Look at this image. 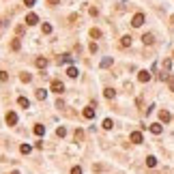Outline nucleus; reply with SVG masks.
<instances>
[{
    "label": "nucleus",
    "mask_w": 174,
    "mask_h": 174,
    "mask_svg": "<svg viewBox=\"0 0 174 174\" xmlns=\"http://www.w3.org/2000/svg\"><path fill=\"white\" fill-rule=\"evenodd\" d=\"M103 95H105L107 99H114V97H116V90H112V88H105V92H103Z\"/></svg>",
    "instance_id": "21"
},
{
    "label": "nucleus",
    "mask_w": 174,
    "mask_h": 174,
    "mask_svg": "<svg viewBox=\"0 0 174 174\" xmlns=\"http://www.w3.org/2000/svg\"><path fill=\"white\" fill-rule=\"evenodd\" d=\"M32 131H35L37 135H43V133H45V127H43V125H35V129H32Z\"/></svg>",
    "instance_id": "16"
},
{
    "label": "nucleus",
    "mask_w": 174,
    "mask_h": 174,
    "mask_svg": "<svg viewBox=\"0 0 174 174\" xmlns=\"http://www.w3.org/2000/svg\"><path fill=\"white\" fill-rule=\"evenodd\" d=\"M17 103H19L21 107H30V101L26 99V97H19V99H17Z\"/></svg>",
    "instance_id": "17"
},
{
    "label": "nucleus",
    "mask_w": 174,
    "mask_h": 174,
    "mask_svg": "<svg viewBox=\"0 0 174 174\" xmlns=\"http://www.w3.org/2000/svg\"><path fill=\"white\" fill-rule=\"evenodd\" d=\"M11 174H19V172H17V170H13V172H11Z\"/></svg>",
    "instance_id": "35"
},
{
    "label": "nucleus",
    "mask_w": 174,
    "mask_h": 174,
    "mask_svg": "<svg viewBox=\"0 0 174 174\" xmlns=\"http://www.w3.org/2000/svg\"><path fill=\"white\" fill-rule=\"evenodd\" d=\"M138 80H140V82H148V80H150V71H140L138 73Z\"/></svg>",
    "instance_id": "7"
},
{
    "label": "nucleus",
    "mask_w": 174,
    "mask_h": 174,
    "mask_svg": "<svg viewBox=\"0 0 174 174\" xmlns=\"http://www.w3.org/2000/svg\"><path fill=\"white\" fill-rule=\"evenodd\" d=\"M24 4L26 7H35V0H24Z\"/></svg>",
    "instance_id": "32"
},
{
    "label": "nucleus",
    "mask_w": 174,
    "mask_h": 174,
    "mask_svg": "<svg viewBox=\"0 0 174 174\" xmlns=\"http://www.w3.org/2000/svg\"><path fill=\"white\" fill-rule=\"evenodd\" d=\"M37 21H39V17H37L35 13H28V15H26V24H28V26H35Z\"/></svg>",
    "instance_id": "6"
},
{
    "label": "nucleus",
    "mask_w": 174,
    "mask_h": 174,
    "mask_svg": "<svg viewBox=\"0 0 174 174\" xmlns=\"http://www.w3.org/2000/svg\"><path fill=\"white\" fill-rule=\"evenodd\" d=\"M71 60H73L71 54H62V56H58V62H71Z\"/></svg>",
    "instance_id": "11"
},
{
    "label": "nucleus",
    "mask_w": 174,
    "mask_h": 174,
    "mask_svg": "<svg viewBox=\"0 0 174 174\" xmlns=\"http://www.w3.org/2000/svg\"><path fill=\"white\" fill-rule=\"evenodd\" d=\"M148 129H150V133H155V135H159L161 131H164V127H161V125H159V123H155V125H150V127H148Z\"/></svg>",
    "instance_id": "9"
},
{
    "label": "nucleus",
    "mask_w": 174,
    "mask_h": 174,
    "mask_svg": "<svg viewBox=\"0 0 174 174\" xmlns=\"http://www.w3.org/2000/svg\"><path fill=\"white\" fill-rule=\"evenodd\" d=\"M170 88H172V90H174V73H172V75H170Z\"/></svg>",
    "instance_id": "33"
},
{
    "label": "nucleus",
    "mask_w": 174,
    "mask_h": 174,
    "mask_svg": "<svg viewBox=\"0 0 174 174\" xmlns=\"http://www.w3.org/2000/svg\"><path fill=\"white\" fill-rule=\"evenodd\" d=\"M67 75H69V78H78V69H75V67H69L67 69Z\"/></svg>",
    "instance_id": "20"
},
{
    "label": "nucleus",
    "mask_w": 174,
    "mask_h": 174,
    "mask_svg": "<svg viewBox=\"0 0 174 174\" xmlns=\"http://www.w3.org/2000/svg\"><path fill=\"white\" fill-rule=\"evenodd\" d=\"M56 135H58V138H64V135H67V129H64V127H58L56 129Z\"/></svg>",
    "instance_id": "26"
},
{
    "label": "nucleus",
    "mask_w": 174,
    "mask_h": 174,
    "mask_svg": "<svg viewBox=\"0 0 174 174\" xmlns=\"http://www.w3.org/2000/svg\"><path fill=\"white\" fill-rule=\"evenodd\" d=\"M45 97H47V90H43V88L37 90V99L39 101H45Z\"/></svg>",
    "instance_id": "14"
},
{
    "label": "nucleus",
    "mask_w": 174,
    "mask_h": 174,
    "mask_svg": "<svg viewBox=\"0 0 174 174\" xmlns=\"http://www.w3.org/2000/svg\"><path fill=\"white\" fill-rule=\"evenodd\" d=\"M11 47H13V50L17 52L19 47H21V43H19V39H13V41H11Z\"/></svg>",
    "instance_id": "24"
},
{
    "label": "nucleus",
    "mask_w": 174,
    "mask_h": 174,
    "mask_svg": "<svg viewBox=\"0 0 174 174\" xmlns=\"http://www.w3.org/2000/svg\"><path fill=\"white\" fill-rule=\"evenodd\" d=\"M121 45H123V47H129V45H131V37H129V35H125L123 39H121Z\"/></svg>",
    "instance_id": "12"
},
{
    "label": "nucleus",
    "mask_w": 174,
    "mask_h": 174,
    "mask_svg": "<svg viewBox=\"0 0 174 174\" xmlns=\"http://www.w3.org/2000/svg\"><path fill=\"white\" fill-rule=\"evenodd\" d=\"M37 67H39V69H45L47 67V58H37Z\"/></svg>",
    "instance_id": "15"
},
{
    "label": "nucleus",
    "mask_w": 174,
    "mask_h": 174,
    "mask_svg": "<svg viewBox=\"0 0 174 174\" xmlns=\"http://www.w3.org/2000/svg\"><path fill=\"white\" fill-rule=\"evenodd\" d=\"M170 67H172V62H170V60H164V69H166V71H168Z\"/></svg>",
    "instance_id": "31"
},
{
    "label": "nucleus",
    "mask_w": 174,
    "mask_h": 174,
    "mask_svg": "<svg viewBox=\"0 0 174 174\" xmlns=\"http://www.w3.org/2000/svg\"><path fill=\"white\" fill-rule=\"evenodd\" d=\"M142 41H144V45H153V43H155V37L150 35V32H146V35L142 37Z\"/></svg>",
    "instance_id": "8"
},
{
    "label": "nucleus",
    "mask_w": 174,
    "mask_h": 174,
    "mask_svg": "<svg viewBox=\"0 0 174 174\" xmlns=\"http://www.w3.org/2000/svg\"><path fill=\"white\" fill-rule=\"evenodd\" d=\"M159 118H161V123H170L172 116H170V112H168V110H161L159 112Z\"/></svg>",
    "instance_id": "10"
},
{
    "label": "nucleus",
    "mask_w": 174,
    "mask_h": 174,
    "mask_svg": "<svg viewBox=\"0 0 174 174\" xmlns=\"http://www.w3.org/2000/svg\"><path fill=\"white\" fill-rule=\"evenodd\" d=\"M9 80V75H7V71H0V82H7Z\"/></svg>",
    "instance_id": "29"
},
{
    "label": "nucleus",
    "mask_w": 174,
    "mask_h": 174,
    "mask_svg": "<svg viewBox=\"0 0 174 174\" xmlns=\"http://www.w3.org/2000/svg\"><path fill=\"white\" fill-rule=\"evenodd\" d=\"M90 37H92V39H99V37H101V30L99 28H90Z\"/></svg>",
    "instance_id": "19"
},
{
    "label": "nucleus",
    "mask_w": 174,
    "mask_h": 174,
    "mask_svg": "<svg viewBox=\"0 0 174 174\" xmlns=\"http://www.w3.org/2000/svg\"><path fill=\"white\" fill-rule=\"evenodd\" d=\"M95 107H97V103H95V101H92L88 107H84V112H82V114H84V118H95Z\"/></svg>",
    "instance_id": "2"
},
{
    "label": "nucleus",
    "mask_w": 174,
    "mask_h": 174,
    "mask_svg": "<svg viewBox=\"0 0 174 174\" xmlns=\"http://www.w3.org/2000/svg\"><path fill=\"white\" fill-rule=\"evenodd\" d=\"M71 174H82V168H80V166H75L73 170H71Z\"/></svg>",
    "instance_id": "30"
},
{
    "label": "nucleus",
    "mask_w": 174,
    "mask_h": 174,
    "mask_svg": "<svg viewBox=\"0 0 174 174\" xmlns=\"http://www.w3.org/2000/svg\"><path fill=\"white\" fill-rule=\"evenodd\" d=\"M110 64H112V58H103L101 60V67H110Z\"/></svg>",
    "instance_id": "28"
},
{
    "label": "nucleus",
    "mask_w": 174,
    "mask_h": 174,
    "mask_svg": "<svg viewBox=\"0 0 174 174\" xmlns=\"http://www.w3.org/2000/svg\"><path fill=\"white\" fill-rule=\"evenodd\" d=\"M112 127H114L112 118H105V121H103V129H112Z\"/></svg>",
    "instance_id": "25"
},
{
    "label": "nucleus",
    "mask_w": 174,
    "mask_h": 174,
    "mask_svg": "<svg viewBox=\"0 0 174 174\" xmlns=\"http://www.w3.org/2000/svg\"><path fill=\"white\" fill-rule=\"evenodd\" d=\"M47 2H50V4H58L60 0H47Z\"/></svg>",
    "instance_id": "34"
},
{
    "label": "nucleus",
    "mask_w": 174,
    "mask_h": 174,
    "mask_svg": "<svg viewBox=\"0 0 174 174\" xmlns=\"http://www.w3.org/2000/svg\"><path fill=\"white\" fill-rule=\"evenodd\" d=\"M142 24H144V13H135L133 19H131V26H133V28H140Z\"/></svg>",
    "instance_id": "1"
},
{
    "label": "nucleus",
    "mask_w": 174,
    "mask_h": 174,
    "mask_svg": "<svg viewBox=\"0 0 174 174\" xmlns=\"http://www.w3.org/2000/svg\"><path fill=\"white\" fill-rule=\"evenodd\" d=\"M41 30H43V35H50V32H52V26H50V24L45 21V24L41 26Z\"/></svg>",
    "instance_id": "23"
},
{
    "label": "nucleus",
    "mask_w": 174,
    "mask_h": 174,
    "mask_svg": "<svg viewBox=\"0 0 174 174\" xmlns=\"http://www.w3.org/2000/svg\"><path fill=\"white\" fill-rule=\"evenodd\" d=\"M146 166H148V168H155V166H157V159H155L153 155H148V157H146Z\"/></svg>",
    "instance_id": "13"
},
{
    "label": "nucleus",
    "mask_w": 174,
    "mask_h": 174,
    "mask_svg": "<svg viewBox=\"0 0 174 174\" xmlns=\"http://www.w3.org/2000/svg\"><path fill=\"white\" fill-rule=\"evenodd\" d=\"M4 121H7L9 127H13V125L17 123V114H15V112H7V118H4Z\"/></svg>",
    "instance_id": "4"
},
{
    "label": "nucleus",
    "mask_w": 174,
    "mask_h": 174,
    "mask_svg": "<svg viewBox=\"0 0 174 174\" xmlns=\"http://www.w3.org/2000/svg\"><path fill=\"white\" fill-rule=\"evenodd\" d=\"M82 140H84V131L78 129V131H75V142H82Z\"/></svg>",
    "instance_id": "22"
},
{
    "label": "nucleus",
    "mask_w": 174,
    "mask_h": 174,
    "mask_svg": "<svg viewBox=\"0 0 174 174\" xmlns=\"http://www.w3.org/2000/svg\"><path fill=\"white\" fill-rule=\"evenodd\" d=\"M52 90L58 92V95H62V92H64V84L60 82V80H52Z\"/></svg>",
    "instance_id": "3"
},
{
    "label": "nucleus",
    "mask_w": 174,
    "mask_h": 174,
    "mask_svg": "<svg viewBox=\"0 0 174 174\" xmlns=\"http://www.w3.org/2000/svg\"><path fill=\"white\" fill-rule=\"evenodd\" d=\"M129 140H131L133 144H142L144 142V138H142V133H140V131H133L131 135H129Z\"/></svg>",
    "instance_id": "5"
},
{
    "label": "nucleus",
    "mask_w": 174,
    "mask_h": 174,
    "mask_svg": "<svg viewBox=\"0 0 174 174\" xmlns=\"http://www.w3.org/2000/svg\"><path fill=\"white\" fill-rule=\"evenodd\" d=\"M19 80H21V82H30L32 75H30V73H21V75H19Z\"/></svg>",
    "instance_id": "27"
},
{
    "label": "nucleus",
    "mask_w": 174,
    "mask_h": 174,
    "mask_svg": "<svg viewBox=\"0 0 174 174\" xmlns=\"http://www.w3.org/2000/svg\"><path fill=\"white\" fill-rule=\"evenodd\" d=\"M19 150H21V155H28L32 148H30V144H21V146H19Z\"/></svg>",
    "instance_id": "18"
}]
</instances>
